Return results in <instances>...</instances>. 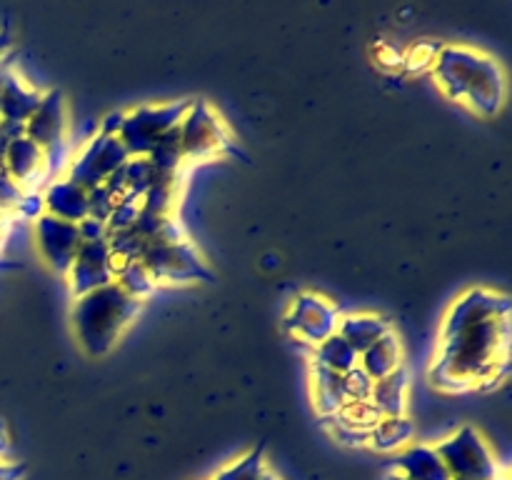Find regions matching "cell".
<instances>
[{"instance_id": "cell-38", "label": "cell", "mask_w": 512, "mask_h": 480, "mask_svg": "<svg viewBox=\"0 0 512 480\" xmlns=\"http://www.w3.org/2000/svg\"><path fill=\"white\" fill-rule=\"evenodd\" d=\"M8 143H10V140L5 138V133L0 130V163H3V155H5V150H8Z\"/></svg>"}, {"instance_id": "cell-20", "label": "cell", "mask_w": 512, "mask_h": 480, "mask_svg": "<svg viewBox=\"0 0 512 480\" xmlns=\"http://www.w3.org/2000/svg\"><path fill=\"white\" fill-rule=\"evenodd\" d=\"M415 443V425L408 415H390V418H380L378 423L370 428L368 445L378 453H395L408 448Z\"/></svg>"}, {"instance_id": "cell-27", "label": "cell", "mask_w": 512, "mask_h": 480, "mask_svg": "<svg viewBox=\"0 0 512 480\" xmlns=\"http://www.w3.org/2000/svg\"><path fill=\"white\" fill-rule=\"evenodd\" d=\"M138 215H140V200H133V198L118 200V205H115L113 213H110L108 223H105L108 235L130 230L135 225V220H138Z\"/></svg>"}, {"instance_id": "cell-33", "label": "cell", "mask_w": 512, "mask_h": 480, "mask_svg": "<svg viewBox=\"0 0 512 480\" xmlns=\"http://www.w3.org/2000/svg\"><path fill=\"white\" fill-rule=\"evenodd\" d=\"M78 233H80V240H105L108 238V228H105V223H100V220H93V218L80 220Z\"/></svg>"}, {"instance_id": "cell-30", "label": "cell", "mask_w": 512, "mask_h": 480, "mask_svg": "<svg viewBox=\"0 0 512 480\" xmlns=\"http://www.w3.org/2000/svg\"><path fill=\"white\" fill-rule=\"evenodd\" d=\"M25 190L20 188L18 183H15L13 178H10L8 173L3 170V165H0V210L8 215H13L15 205L20 203V198H23Z\"/></svg>"}, {"instance_id": "cell-24", "label": "cell", "mask_w": 512, "mask_h": 480, "mask_svg": "<svg viewBox=\"0 0 512 480\" xmlns=\"http://www.w3.org/2000/svg\"><path fill=\"white\" fill-rule=\"evenodd\" d=\"M268 470V460H265V443H258L243 453L240 458L230 460L223 468L215 470L210 480H260Z\"/></svg>"}, {"instance_id": "cell-15", "label": "cell", "mask_w": 512, "mask_h": 480, "mask_svg": "<svg viewBox=\"0 0 512 480\" xmlns=\"http://www.w3.org/2000/svg\"><path fill=\"white\" fill-rule=\"evenodd\" d=\"M40 195H43L45 215H50V218L75 225L88 218V190L80 188L78 183H73L65 175L48 180Z\"/></svg>"}, {"instance_id": "cell-41", "label": "cell", "mask_w": 512, "mask_h": 480, "mask_svg": "<svg viewBox=\"0 0 512 480\" xmlns=\"http://www.w3.org/2000/svg\"><path fill=\"white\" fill-rule=\"evenodd\" d=\"M495 480H510V478H508V473H503V475H498V478H495Z\"/></svg>"}, {"instance_id": "cell-31", "label": "cell", "mask_w": 512, "mask_h": 480, "mask_svg": "<svg viewBox=\"0 0 512 480\" xmlns=\"http://www.w3.org/2000/svg\"><path fill=\"white\" fill-rule=\"evenodd\" d=\"M13 215H18V218H23V220H30V223H35L40 215H45L43 195H40V190H25L23 198H20V203L15 205Z\"/></svg>"}, {"instance_id": "cell-18", "label": "cell", "mask_w": 512, "mask_h": 480, "mask_svg": "<svg viewBox=\"0 0 512 480\" xmlns=\"http://www.w3.org/2000/svg\"><path fill=\"white\" fill-rule=\"evenodd\" d=\"M408 395H410V373L408 368H400L390 373L388 378L375 380L373 393L368 403L373 405L380 418L390 415H408Z\"/></svg>"}, {"instance_id": "cell-34", "label": "cell", "mask_w": 512, "mask_h": 480, "mask_svg": "<svg viewBox=\"0 0 512 480\" xmlns=\"http://www.w3.org/2000/svg\"><path fill=\"white\" fill-rule=\"evenodd\" d=\"M123 110H113V113L105 115L103 120H100V128L98 133L100 135H113V138H118L120 133V125H123Z\"/></svg>"}, {"instance_id": "cell-6", "label": "cell", "mask_w": 512, "mask_h": 480, "mask_svg": "<svg viewBox=\"0 0 512 480\" xmlns=\"http://www.w3.org/2000/svg\"><path fill=\"white\" fill-rule=\"evenodd\" d=\"M178 135L185 163H200L235 150L233 130L228 128L223 115L203 98L190 100L183 120L178 123Z\"/></svg>"}, {"instance_id": "cell-25", "label": "cell", "mask_w": 512, "mask_h": 480, "mask_svg": "<svg viewBox=\"0 0 512 480\" xmlns=\"http://www.w3.org/2000/svg\"><path fill=\"white\" fill-rule=\"evenodd\" d=\"M180 198V178L173 180H158L150 185L140 198V210L150 215H160V218H173L175 208H178Z\"/></svg>"}, {"instance_id": "cell-35", "label": "cell", "mask_w": 512, "mask_h": 480, "mask_svg": "<svg viewBox=\"0 0 512 480\" xmlns=\"http://www.w3.org/2000/svg\"><path fill=\"white\" fill-rule=\"evenodd\" d=\"M25 478V465L18 460L0 458V480H23Z\"/></svg>"}, {"instance_id": "cell-26", "label": "cell", "mask_w": 512, "mask_h": 480, "mask_svg": "<svg viewBox=\"0 0 512 480\" xmlns=\"http://www.w3.org/2000/svg\"><path fill=\"white\" fill-rule=\"evenodd\" d=\"M115 283H118L130 298L138 300V303H145V300L155 293V288H158L153 275L145 270V265L140 263V260L120 265V268L115 270Z\"/></svg>"}, {"instance_id": "cell-7", "label": "cell", "mask_w": 512, "mask_h": 480, "mask_svg": "<svg viewBox=\"0 0 512 480\" xmlns=\"http://www.w3.org/2000/svg\"><path fill=\"white\" fill-rule=\"evenodd\" d=\"M190 98L173 100V103H148L133 110H125L118 140L130 158H145L155 143L168 130L178 128L188 110Z\"/></svg>"}, {"instance_id": "cell-1", "label": "cell", "mask_w": 512, "mask_h": 480, "mask_svg": "<svg viewBox=\"0 0 512 480\" xmlns=\"http://www.w3.org/2000/svg\"><path fill=\"white\" fill-rule=\"evenodd\" d=\"M510 298L490 288H470L453 300L438 335L430 385L443 393L493 388L508 375Z\"/></svg>"}, {"instance_id": "cell-23", "label": "cell", "mask_w": 512, "mask_h": 480, "mask_svg": "<svg viewBox=\"0 0 512 480\" xmlns=\"http://www.w3.org/2000/svg\"><path fill=\"white\" fill-rule=\"evenodd\" d=\"M310 350H313V365L330 370L335 375H345L353 368H358L360 355L338 333H333L330 338H325L323 343H318Z\"/></svg>"}, {"instance_id": "cell-3", "label": "cell", "mask_w": 512, "mask_h": 480, "mask_svg": "<svg viewBox=\"0 0 512 480\" xmlns=\"http://www.w3.org/2000/svg\"><path fill=\"white\" fill-rule=\"evenodd\" d=\"M143 303L130 298L118 283L73 298L70 305V328L75 340L90 358H103L118 345L125 330L140 315Z\"/></svg>"}, {"instance_id": "cell-40", "label": "cell", "mask_w": 512, "mask_h": 480, "mask_svg": "<svg viewBox=\"0 0 512 480\" xmlns=\"http://www.w3.org/2000/svg\"><path fill=\"white\" fill-rule=\"evenodd\" d=\"M385 480H405V478H403V475H398V473H395V470H393V473H390Z\"/></svg>"}, {"instance_id": "cell-13", "label": "cell", "mask_w": 512, "mask_h": 480, "mask_svg": "<svg viewBox=\"0 0 512 480\" xmlns=\"http://www.w3.org/2000/svg\"><path fill=\"white\" fill-rule=\"evenodd\" d=\"M40 98L43 90L33 88L8 60L0 65V123L25 125L40 105Z\"/></svg>"}, {"instance_id": "cell-19", "label": "cell", "mask_w": 512, "mask_h": 480, "mask_svg": "<svg viewBox=\"0 0 512 480\" xmlns=\"http://www.w3.org/2000/svg\"><path fill=\"white\" fill-rule=\"evenodd\" d=\"M403 343L395 335V330H390L388 335L378 340L375 345H370L368 350H363L358 358V368L368 375L370 380H383L390 373L403 368Z\"/></svg>"}, {"instance_id": "cell-37", "label": "cell", "mask_w": 512, "mask_h": 480, "mask_svg": "<svg viewBox=\"0 0 512 480\" xmlns=\"http://www.w3.org/2000/svg\"><path fill=\"white\" fill-rule=\"evenodd\" d=\"M5 450H8V438H5V430L0 425V458H5Z\"/></svg>"}, {"instance_id": "cell-36", "label": "cell", "mask_w": 512, "mask_h": 480, "mask_svg": "<svg viewBox=\"0 0 512 480\" xmlns=\"http://www.w3.org/2000/svg\"><path fill=\"white\" fill-rule=\"evenodd\" d=\"M10 35L5 33V30H0V65L5 63V58H8V53H10Z\"/></svg>"}, {"instance_id": "cell-2", "label": "cell", "mask_w": 512, "mask_h": 480, "mask_svg": "<svg viewBox=\"0 0 512 480\" xmlns=\"http://www.w3.org/2000/svg\"><path fill=\"white\" fill-rule=\"evenodd\" d=\"M435 85L453 103L465 105L480 118H495L503 110L508 83L505 70L490 53L470 45H443L433 60Z\"/></svg>"}, {"instance_id": "cell-14", "label": "cell", "mask_w": 512, "mask_h": 480, "mask_svg": "<svg viewBox=\"0 0 512 480\" xmlns=\"http://www.w3.org/2000/svg\"><path fill=\"white\" fill-rule=\"evenodd\" d=\"M3 170L20 185L23 190H43L48 183V165L45 153L30 138L10 140L8 150L3 155Z\"/></svg>"}, {"instance_id": "cell-9", "label": "cell", "mask_w": 512, "mask_h": 480, "mask_svg": "<svg viewBox=\"0 0 512 480\" xmlns=\"http://www.w3.org/2000/svg\"><path fill=\"white\" fill-rule=\"evenodd\" d=\"M128 158L130 155L125 153L118 138L95 133L78 150H73L68 168H65V178H70L85 190L100 188L115 170L123 168Z\"/></svg>"}, {"instance_id": "cell-17", "label": "cell", "mask_w": 512, "mask_h": 480, "mask_svg": "<svg viewBox=\"0 0 512 480\" xmlns=\"http://www.w3.org/2000/svg\"><path fill=\"white\" fill-rule=\"evenodd\" d=\"M390 330H393V320L380 313H348L340 315L338 323V335L358 355L378 343Z\"/></svg>"}, {"instance_id": "cell-5", "label": "cell", "mask_w": 512, "mask_h": 480, "mask_svg": "<svg viewBox=\"0 0 512 480\" xmlns=\"http://www.w3.org/2000/svg\"><path fill=\"white\" fill-rule=\"evenodd\" d=\"M435 450L453 480H495L508 473L475 425H460L448 438L435 443Z\"/></svg>"}, {"instance_id": "cell-12", "label": "cell", "mask_w": 512, "mask_h": 480, "mask_svg": "<svg viewBox=\"0 0 512 480\" xmlns=\"http://www.w3.org/2000/svg\"><path fill=\"white\" fill-rule=\"evenodd\" d=\"M65 280H68L73 298H80V295H88L93 290L115 283V263L108 248V238L83 240Z\"/></svg>"}, {"instance_id": "cell-16", "label": "cell", "mask_w": 512, "mask_h": 480, "mask_svg": "<svg viewBox=\"0 0 512 480\" xmlns=\"http://www.w3.org/2000/svg\"><path fill=\"white\" fill-rule=\"evenodd\" d=\"M395 473L405 480H453L435 445L410 443L395 455Z\"/></svg>"}, {"instance_id": "cell-21", "label": "cell", "mask_w": 512, "mask_h": 480, "mask_svg": "<svg viewBox=\"0 0 512 480\" xmlns=\"http://www.w3.org/2000/svg\"><path fill=\"white\" fill-rule=\"evenodd\" d=\"M310 393H313V405L320 418H333L340 413L348 398H345L343 375H335L330 370L313 365L310 370Z\"/></svg>"}, {"instance_id": "cell-10", "label": "cell", "mask_w": 512, "mask_h": 480, "mask_svg": "<svg viewBox=\"0 0 512 480\" xmlns=\"http://www.w3.org/2000/svg\"><path fill=\"white\" fill-rule=\"evenodd\" d=\"M340 315L343 313H340L333 300L320 293H313V290H303L290 303L288 315H285V330L295 340L315 348L325 338L338 333Z\"/></svg>"}, {"instance_id": "cell-11", "label": "cell", "mask_w": 512, "mask_h": 480, "mask_svg": "<svg viewBox=\"0 0 512 480\" xmlns=\"http://www.w3.org/2000/svg\"><path fill=\"white\" fill-rule=\"evenodd\" d=\"M33 240L38 255L43 263L48 265L53 273L68 275L70 265H73L75 255L80 248V233L75 223H65V220L50 218V215H40L33 223Z\"/></svg>"}, {"instance_id": "cell-8", "label": "cell", "mask_w": 512, "mask_h": 480, "mask_svg": "<svg viewBox=\"0 0 512 480\" xmlns=\"http://www.w3.org/2000/svg\"><path fill=\"white\" fill-rule=\"evenodd\" d=\"M155 283L163 285H188V283H210L213 270L208 268L200 250L193 240H178V243H150L140 255Z\"/></svg>"}, {"instance_id": "cell-22", "label": "cell", "mask_w": 512, "mask_h": 480, "mask_svg": "<svg viewBox=\"0 0 512 480\" xmlns=\"http://www.w3.org/2000/svg\"><path fill=\"white\" fill-rule=\"evenodd\" d=\"M145 158H148V163L153 165L155 175H158L160 180L180 178V170H183L185 165V155H183V145H180L178 128L168 130V133H165L153 148H150V153L145 155Z\"/></svg>"}, {"instance_id": "cell-4", "label": "cell", "mask_w": 512, "mask_h": 480, "mask_svg": "<svg viewBox=\"0 0 512 480\" xmlns=\"http://www.w3.org/2000/svg\"><path fill=\"white\" fill-rule=\"evenodd\" d=\"M25 138L33 140L45 153L50 178L65 175L73 150H70L68 100L60 90H43L40 105L25 123Z\"/></svg>"}, {"instance_id": "cell-28", "label": "cell", "mask_w": 512, "mask_h": 480, "mask_svg": "<svg viewBox=\"0 0 512 480\" xmlns=\"http://www.w3.org/2000/svg\"><path fill=\"white\" fill-rule=\"evenodd\" d=\"M118 200V195H115L113 190L105 188V185L88 190V218L108 223L110 213H113V208L118 205Z\"/></svg>"}, {"instance_id": "cell-39", "label": "cell", "mask_w": 512, "mask_h": 480, "mask_svg": "<svg viewBox=\"0 0 512 480\" xmlns=\"http://www.w3.org/2000/svg\"><path fill=\"white\" fill-rule=\"evenodd\" d=\"M260 480H280V478H278V475L273 473V470L268 468V470H265V473H263V478H260Z\"/></svg>"}, {"instance_id": "cell-32", "label": "cell", "mask_w": 512, "mask_h": 480, "mask_svg": "<svg viewBox=\"0 0 512 480\" xmlns=\"http://www.w3.org/2000/svg\"><path fill=\"white\" fill-rule=\"evenodd\" d=\"M435 55H438V50H430L428 45L420 43L415 45V50H410L408 55H403V65L410 70H430L433 68Z\"/></svg>"}, {"instance_id": "cell-29", "label": "cell", "mask_w": 512, "mask_h": 480, "mask_svg": "<svg viewBox=\"0 0 512 480\" xmlns=\"http://www.w3.org/2000/svg\"><path fill=\"white\" fill-rule=\"evenodd\" d=\"M343 388L348 403H365V400H370V393H373V380L360 368H353L350 373L343 375Z\"/></svg>"}]
</instances>
